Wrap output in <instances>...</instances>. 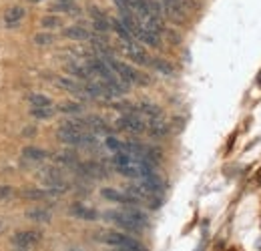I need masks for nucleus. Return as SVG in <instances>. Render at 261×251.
<instances>
[{"label": "nucleus", "mask_w": 261, "mask_h": 251, "mask_svg": "<svg viewBox=\"0 0 261 251\" xmlns=\"http://www.w3.org/2000/svg\"><path fill=\"white\" fill-rule=\"evenodd\" d=\"M85 123H87V131H91V133H98V135H109L111 133L109 125L98 117H87Z\"/></svg>", "instance_id": "obj_9"}, {"label": "nucleus", "mask_w": 261, "mask_h": 251, "mask_svg": "<svg viewBox=\"0 0 261 251\" xmlns=\"http://www.w3.org/2000/svg\"><path fill=\"white\" fill-rule=\"evenodd\" d=\"M22 157L27 159V161L38 163V161H44L46 159V151L36 149V147H27V149H22Z\"/></svg>", "instance_id": "obj_16"}, {"label": "nucleus", "mask_w": 261, "mask_h": 251, "mask_svg": "<svg viewBox=\"0 0 261 251\" xmlns=\"http://www.w3.org/2000/svg\"><path fill=\"white\" fill-rule=\"evenodd\" d=\"M135 38H139L141 42H145L149 46H157L159 44V34L155 31H151V29H147V27H143V24H139V29L135 31Z\"/></svg>", "instance_id": "obj_8"}, {"label": "nucleus", "mask_w": 261, "mask_h": 251, "mask_svg": "<svg viewBox=\"0 0 261 251\" xmlns=\"http://www.w3.org/2000/svg\"><path fill=\"white\" fill-rule=\"evenodd\" d=\"M151 64L159 70V72H163V74H173V66L167 63V61H161V59H155V61H151Z\"/></svg>", "instance_id": "obj_24"}, {"label": "nucleus", "mask_w": 261, "mask_h": 251, "mask_svg": "<svg viewBox=\"0 0 261 251\" xmlns=\"http://www.w3.org/2000/svg\"><path fill=\"white\" fill-rule=\"evenodd\" d=\"M147 129H149V133H151L153 137H165V135H169V125L165 123L161 117L151 119L149 125H147Z\"/></svg>", "instance_id": "obj_11"}, {"label": "nucleus", "mask_w": 261, "mask_h": 251, "mask_svg": "<svg viewBox=\"0 0 261 251\" xmlns=\"http://www.w3.org/2000/svg\"><path fill=\"white\" fill-rule=\"evenodd\" d=\"M0 227H2V223H0Z\"/></svg>", "instance_id": "obj_35"}, {"label": "nucleus", "mask_w": 261, "mask_h": 251, "mask_svg": "<svg viewBox=\"0 0 261 251\" xmlns=\"http://www.w3.org/2000/svg\"><path fill=\"white\" fill-rule=\"evenodd\" d=\"M127 215H129L130 219L135 221L139 227H147L149 225V219H147V215L143 213V211H139V209H133V207H129V209H123Z\"/></svg>", "instance_id": "obj_17"}, {"label": "nucleus", "mask_w": 261, "mask_h": 251, "mask_svg": "<svg viewBox=\"0 0 261 251\" xmlns=\"http://www.w3.org/2000/svg\"><path fill=\"white\" fill-rule=\"evenodd\" d=\"M34 42L36 44H50V42H55V36L53 34H46V32H40V34H36V38H34Z\"/></svg>", "instance_id": "obj_25"}, {"label": "nucleus", "mask_w": 261, "mask_h": 251, "mask_svg": "<svg viewBox=\"0 0 261 251\" xmlns=\"http://www.w3.org/2000/svg\"><path fill=\"white\" fill-rule=\"evenodd\" d=\"M113 251H123V249H113Z\"/></svg>", "instance_id": "obj_34"}, {"label": "nucleus", "mask_w": 261, "mask_h": 251, "mask_svg": "<svg viewBox=\"0 0 261 251\" xmlns=\"http://www.w3.org/2000/svg\"><path fill=\"white\" fill-rule=\"evenodd\" d=\"M70 215H74V217L85 219V221H97L98 219V213L93 209V207H87V205H81V203L70 205Z\"/></svg>", "instance_id": "obj_7"}, {"label": "nucleus", "mask_w": 261, "mask_h": 251, "mask_svg": "<svg viewBox=\"0 0 261 251\" xmlns=\"http://www.w3.org/2000/svg\"><path fill=\"white\" fill-rule=\"evenodd\" d=\"M66 70L72 74V77H76V79H83V81H87L91 74H89V70H87V66L85 64H79V63H68L66 64Z\"/></svg>", "instance_id": "obj_15"}, {"label": "nucleus", "mask_w": 261, "mask_h": 251, "mask_svg": "<svg viewBox=\"0 0 261 251\" xmlns=\"http://www.w3.org/2000/svg\"><path fill=\"white\" fill-rule=\"evenodd\" d=\"M125 51H127V55H129L130 61H135L137 64H143V66L151 64V59L147 57V53H145L139 44H135L133 40H125Z\"/></svg>", "instance_id": "obj_5"}, {"label": "nucleus", "mask_w": 261, "mask_h": 251, "mask_svg": "<svg viewBox=\"0 0 261 251\" xmlns=\"http://www.w3.org/2000/svg\"><path fill=\"white\" fill-rule=\"evenodd\" d=\"M29 101L33 103V107H53L50 105V98L44 96V94H31Z\"/></svg>", "instance_id": "obj_23"}, {"label": "nucleus", "mask_w": 261, "mask_h": 251, "mask_svg": "<svg viewBox=\"0 0 261 251\" xmlns=\"http://www.w3.org/2000/svg\"><path fill=\"white\" fill-rule=\"evenodd\" d=\"M115 127L121 129V131H129V133H143V131H147L145 121L137 113H125L121 119H117Z\"/></svg>", "instance_id": "obj_2"}, {"label": "nucleus", "mask_w": 261, "mask_h": 251, "mask_svg": "<svg viewBox=\"0 0 261 251\" xmlns=\"http://www.w3.org/2000/svg\"><path fill=\"white\" fill-rule=\"evenodd\" d=\"M22 18H24V8H22V6H12V8H8L6 14H4V22H6L8 27H16Z\"/></svg>", "instance_id": "obj_10"}, {"label": "nucleus", "mask_w": 261, "mask_h": 251, "mask_svg": "<svg viewBox=\"0 0 261 251\" xmlns=\"http://www.w3.org/2000/svg\"><path fill=\"white\" fill-rule=\"evenodd\" d=\"M135 111H137V113H143V115H147V117H151V119L161 117V109H159L157 105L149 103V101H143V103L135 105Z\"/></svg>", "instance_id": "obj_12"}, {"label": "nucleus", "mask_w": 261, "mask_h": 251, "mask_svg": "<svg viewBox=\"0 0 261 251\" xmlns=\"http://www.w3.org/2000/svg\"><path fill=\"white\" fill-rule=\"evenodd\" d=\"M57 85H59L61 89L68 91V93L81 94V96L85 98V94H83V85H81L79 81H72V79H65V77H61V79H57Z\"/></svg>", "instance_id": "obj_13"}, {"label": "nucleus", "mask_w": 261, "mask_h": 251, "mask_svg": "<svg viewBox=\"0 0 261 251\" xmlns=\"http://www.w3.org/2000/svg\"><path fill=\"white\" fill-rule=\"evenodd\" d=\"M61 24V20L57 18V16H46L44 20H42V27H46V29H57Z\"/></svg>", "instance_id": "obj_26"}, {"label": "nucleus", "mask_w": 261, "mask_h": 251, "mask_svg": "<svg viewBox=\"0 0 261 251\" xmlns=\"http://www.w3.org/2000/svg\"><path fill=\"white\" fill-rule=\"evenodd\" d=\"M40 237H42V235H40L38 231H20V233H16V235L12 237V241H14L16 247L27 249V247L36 245V243L40 241Z\"/></svg>", "instance_id": "obj_4"}, {"label": "nucleus", "mask_w": 261, "mask_h": 251, "mask_svg": "<svg viewBox=\"0 0 261 251\" xmlns=\"http://www.w3.org/2000/svg\"><path fill=\"white\" fill-rule=\"evenodd\" d=\"M68 251H81V249H68Z\"/></svg>", "instance_id": "obj_30"}, {"label": "nucleus", "mask_w": 261, "mask_h": 251, "mask_svg": "<svg viewBox=\"0 0 261 251\" xmlns=\"http://www.w3.org/2000/svg\"><path fill=\"white\" fill-rule=\"evenodd\" d=\"M105 147H107L109 151H113V153H119V151H123V143H121L119 139L111 137V135L105 139Z\"/></svg>", "instance_id": "obj_22"}, {"label": "nucleus", "mask_w": 261, "mask_h": 251, "mask_svg": "<svg viewBox=\"0 0 261 251\" xmlns=\"http://www.w3.org/2000/svg\"><path fill=\"white\" fill-rule=\"evenodd\" d=\"M12 193H14L12 187H0V199H10Z\"/></svg>", "instance_id": "obj_27"}, {"label": "nucleus", "mask_w": 261, "mask_h": 251, "mask_svg": "<svg viewBox=\"0 0 261 251\" xmlns=\"http://www.w3.org/2000/svg\"><path fill=\"white\" fill-rule=\"evenodd\" d=\"M31 115L36 117V119H50L55 115V109L53 107H33Z\"/></svg>", "instance_id": "obj_21"}, {"label": "nucleus", "mask_w": 261, "mask_h": 251, "mask_svg": "<svg viewBox=\"0 0 261 251\" xmlns=\"http://www.w3.org/2000/svg\"><path fill=\"white\" fill-rule=\"evenodd\" d=\"M197 251H203V247H199V249H197Z\"/></svg>", "instance_id": "obj_31"}, {"label": "nucleus", "mask_w": 261, "mask_h": 251, "mask_svg": "<svg viewBox=\"0 0 261 251\" xmlns=\"http://www.w3.org/2000/svg\"><path fill=\"white\" fill-rule=\"evenodd\" d=\"M102 193V197L105 199H109V201H115V203H125V205H135V203H139L135 197H130L129 193H121V191H117V189H102L100 191Z\"/></svg>", "instance_id": "obj_6"}, {"label": "nucleus", "mask_w": 261, "mask_h": 251, "mask_svg": "<svg viewBox=\"0 0 261 251\" xmlns=\"http://www.w3.org/2000/svg\"><path fill=\"white\" fill-rule=\"evenodd\" d=\"M115 4L119 6V10H121V12H129V10H130L129 0H115Z\"/></svg>", "instance_id": "obj_28"}, {"label": "nucleus", "mask_w": 261, "mask_h": 251, "mask_svg": "<svg viewBox=\"0 0 261 251\" xmlns=\"http://www.w3.org/2000/svg\"><path fill=\"white\" fill-rule=\"evenodd\" d=\"M59 2H63V4H72V0H59Z\"/></svg>", "instance_id": "obj_29"}, {"label": "nucleus", "mask_w": 261, "mask_h": 251, "mask_svg": "<svg viewBox=\"0 0 261 251\" xmlns=\"http://www.w3.org/2000/svg\"><path fill=\"white\" fill-rule=\"evenodd\" d=\"M33 2H40V0H33Z\"/></svg>", "instance_id": "obj_32"}, {"label": "nucleus", "mask_w": 261, "mask_h": 251, "mask_svg": "<svg viewBox=\"0 0 261 251\" xmlns=\"http://www.w3.org/2000/svg\"><path fill=\"white\" fill-rule=\"evenodd\" d=\"M111 27L115 29V32H117V34H119L123 40H133V34L127 31V27H125V24H123L119 18H113V20H111Z\"/></svg>", "instance_id": "obj_19"}, {"label": "nucleus", "mask_w": 261, "mask_h": 251, "mask_svg": "<svg viewBox=\"0 0 261 251\" xmlns=\"http://www.w3.org/2000/svg\"><path fill=\"white\" fill-rule=\"evenodd\" d=\"M98 239L107 245H113L115 249L123 251H147L141 241H137L135 237H130L127 233H119V231H102L98 233Z\"/></svg>", "instance_id": "obj_1"}, {"label": "nucleus", "mask_w": 261, "mask_h": 251, "mask_svg": "<svg viewBox=\"0 0 261 251\" xmlns=\"http://www.w3.org/2000/svg\"><path fill=\"white\" fill-rule=\"evenodd\" d=\"M59 111H61V113H66V115H81L85 109H83V105H79V103H63V105L59 107Z\"/></svg>", "instance_id": "obj_20"}, {"label": "nucleus", "mask_w": 261, "mask_h": 251, "mask_svg": "<svg viewBox=\"0 0 261 251\" xmlns=\"http://www.w3.org/2000/svg\"><path fill=\"white\" fill-rule=\"evenodd\" d=\"M65 36L66 38H72V40H91V32H87L83 27H68L65 29Z\"/></svg>", "instance_id": "obj_14"}, {"label": "nucleus", "mask_w": 261, "mask_h": 251, "mask_svg": "<svg viewBox=\"0 0 261 251\" xmlns=\"http://www.w3.org/2000/svg\"><path fill=\"white\" fill-rule=\"evenodd\" d=\"M102 217L107 221H113L115 225H119V227H123V229H127V231H139V229H141L125 211H107Z\"/></svg>", "instance_id": "obj_3"}, {"label": "nucleus", "mask_w": 261, "mask_h": 251, "mask_svg": "<svg viewBox=\"0 0 261 251\" xmlns=\"http://www.w3.org/2000/svg\"><path fill=\"white\" fill-rule=\"evenodd\" d=\"M29 219L36 221V223H48L53 219V215H50L48 209H31L29 211Z\"/></svg>", "instance_id": "obj_18"}, {"label": "nucleus", "mask_w": 261, "mask_h": 251, "mask_svg": "<svg viewBox=\"0 0 261 251\" xmlns=\"http://www.w3.org/2000/svg\"><path fill=\"white\" fill-rule=\"evenodd\" d=\"M259 85H261V74H259Z\"/></svg>", "instance_id": "obj_33"}]
</instances>
